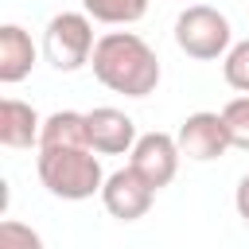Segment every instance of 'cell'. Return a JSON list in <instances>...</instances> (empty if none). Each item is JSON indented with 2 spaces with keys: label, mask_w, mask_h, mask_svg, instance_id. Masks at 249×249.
I'll return each mask as SVG.
<instances>
[{
  "label": "cell",
  "mask_w": 249,
  "mask_h": 249,
  "mask_svg": "<svg viewBox=\"0 0 249 249\" xmlns=\"http://www.w3.org/2000/svg\"><path fill=\"white\" fill-rule=\"evenodd\" d=\"M86 132H89V148L97 156H124L136 144V121L124 109L113 105H97L86 113Z\"/></svg>",
  "instance_id": "8"
},
{
  "label": "cell",
  "mask_w": 249,
  "mask_h": 249,
  "mask_svg": "<svg viewBox=\"0 0 249 249\" xmlns=\"http://www.w3.org/2000/svg\"><path fill=\"white\" fill-rule=\"evenodd\" d=\"M175 140H179V152H183L187 160H198V163L218 160V156H226V152L233 148L222 113H206V109H202V113H191V117L179 124Z\"/></svg>",
  "instance_id": "6"
},
{
  "label": "cell",
  "mask_w": 249,
  "mask_h": 249,
  "mask_svg": "<svg viewBox=\"0 0 249 249\" xmlns=\"http://www.w3.org/2000/svg\"><path fill=\"white\" fill-rule=\"evenodd\" d=\"M233 206H237V214L249 222V175H241V183H237V191H233Z\"/></svg>",
  "instance_id": "16"
},
{
  "label": "cell",
  "mask_w": 249,
  "mask_h": 249,
  "mask_svg": "<svg viewBox=\"0 0 249 249\" xmlns=\"http://www.w3.org/2000/svg\"><path fill=\"white\" fill-rule=\"evenodd\" d=\"M222 121H226V132H230V144L249 152V93L233 97L222 105Z\"/></svg>",
  "instance_id": "13"
},
{
  "label": "cell",
  "mask_w": 249,
  "mask_h": 249,
  "mask_svg": "<svg viewBox=\"0 0 249 249\" xmlns=\"http://www.w3.org/2000/svg\"><path fill=\"white\" fill-rule=\"evenodd\" d=\"M0 249H43V237L23 222L4 218L0 222Z\"/></svg>",
  "instance_id": "15"
},
{
  "label": "cell",
  "mask_w": 249,
  "mask_h": 249,
  "mask_svg": "<svg viewBox=\"0 0 249 249\" xmlns=\"http://www.w3.org/2000/svg\"><path fill=\"white\" fill-rule=\"evenodd\" d=\"M233 31H230V19L210 8V4H191L179 12L175 19V43L187 58H198V62H210V58H222L233 43Z\"/></svg>",
  "instance_id": "3"
},
{
  "label": "cell",
  "mask_w": 249,
  "mask_h": 249,
  "mask_svg": "<svg viewBox=\"0 0 249 249\" xmlns=\"http://www.w3.org/2000/svg\"><path fill=\"white\" fill-rule=\"evenodd\" d=\"M82 12L97 23H117V27H128L136 19H144L148 12V0H82Z\"/></svg>",
  "instance_id": "12"
},
{
  "label": "cell",
  "mask_w": 249,
  "mask_h": 249,
  "mask_svg": "<svg viewBox=\"0 0 249 249\" xmlns=\"http://www.w3.org/2000/svg\"><path fill=\"white\" fill-rule=\"evenodd\" d=\"M179 140L175 136H167V132H144V136H136V144H132V152H128V167L148 183V187H167L171 179H175V171H179Z\"/></svg>",
  "instance_id": "5"
},
{
  "label": "cell",
  "mask_w": 249,
  "mask_h": 249,
  "mask_svg": "<svg viewBox=\"0 0 249 249\" xmlns=\"http://www.w3.org/2000/svg\"><path fill=\"white\" fill-rule=\"evenodd\" d=\"M39 136H43V117L27 101L4 97L0 101V144L4 148H31V144H39Z\"/></svg>",
  "instance_id": "10"
},
{
  "label": "cell",
  "mask_w": 249,
  "mask_h": 249,
  "mask_svg": "<svg viewBox=\"0 0 249 249\" xmlns=\"http://www.w3.org/2000/svg\"><path fill=\"white\" fill-rule=\"evenodd\" d=\"M39 179L62 202H82L101 195L105 171L93 148H39Z\"/></svg>",
  "instance_id": "2"
},
{
  "label": "cell",
  "mask_w": 249,
  "mask_h": 249,
  "mask_svg": "<svg viewBox=\"0 0 249 249\" xmlns=\"http://www.w3.org/2000/svg\"><path fill=\"white\" fill-rule=\"evenodd\" d=\"M39 148H89V132H86V113L74 109H58L43 121V136Z\"/></svg>",
  "instance_id": "11"
},
{
  "label": "cell",
  "mask_w": 249,
  "mask_h": 249,
  "mask_svg": "<svg viewBox=\"0 0 249 249\" xmlns=\"http://www.w3.org/2000/svg\"><path fill=\"white\" fill-rule=\"evenodd\" d=\"M93 78L124 97H148L160 86V58L136 31H105L93 47Z\"/></svg>",
  "instance_id": "1"
},
{
  "label": "cell",
  "mask_w": 249,
  "mask_h": 249,
  "mask_svg": "<svg viewBox=\"0 0 249 249\" xmlns=\"http://www.w3.org/2000/svg\"><path fill=\"white\" fill-rule=\"evenodd\" d=\"M93 47H97L93 19L86 12H58V16H51V23L43 31V54H47V62L54 70L70 74V70L86 66L93 58Z\"/></svg>",
  "instance_id": "4"
},
{
  "label": "cell",
  "mask_w": 249,
  "mask_h": 249,
  "mask_svg": "<svg viewBox=\"0 0 249 249\" xmlns=\"http://www.w3.org/2000/svg\"><path fill=\"white\" fill-rule=\"evenodd\" d=\"M35 66V43L19 23H4L0 27V82L16 86L31 74Z\"/></svg>",
  "instance_id": "9"
},
{
  "label": "cell",
  "mask_w": 249,
  "mask_h": 249,
  "mask_svg": "<svg viewBox=\"0 0 249 249\" xmlns=\"http://www.w3.org/2000/svg\"><path fill=\"white\" fill-rule=\"evenodd\" d=\"M152 198H156V187H148L132 167H121L113 175H105V187H101V202L105 210L117 218V222H136L152 210Z\"/></svg>",
  "instance_id": "7"
},
{
  "label": "cell",
  "mask_w": 249,
  "mask_h": 249,
  "mask_svg": "<svg viewBox=\"0 0 249 249\" xmlns=\"http://www.w3.org/2000/svg\"><path fill=\"white\" fill-rule=\"evenodd\" d=\"M222 74H226V86H233L237 93H249V39H241L226 51Z\"/></svg>",
  "instance_id": "14"
}]
</instances>
